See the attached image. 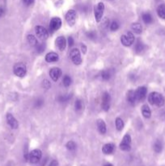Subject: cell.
Segmentation results:
<instances>
[{
    "instance_id": "cell-1",
    "label": "cell",
    "mask_w": 165,
    "mask_h": 166,
    "mask_svg": "<svg viewBox=\"0 0 165 166\" xmlns=\"http://www.w3.org/2000/svg\"><path fill=\"white\" fill-rule=\"evenodd\" d=\"M148 100L151 105L153 106H156L158 107H161L164 105V98L162 95L159 93V92H151V94L148 97Z\"/></svg>"
},
{
    "instance_id": "cell-2",
    "label": "cell",
    "mask_w": 165,
    "mask_h": 166,
    "mask_svg": "<svg viewBox=\"0 0 165 166\" xmlns=\"http://www.w3.org/2000/svg\"><path fill=\"white\" fill-rule=\"evenodd\" d=\"M42 156V152L40 149H34L32 152H29V160L32 164L38 163Z\"/></svg>"
},
{
    "instance_id": "cell-3",
    "label": "cell",
    "mask_w": 165,
    "mask_h": 166,
    "mask_svg": "<svg viewBox=\"0 0 165 166\" xmlns=\"http://www.w3.org/2000/svg\"><path fill=\"white\" fill-rule=\"evenodd\" d=\"M13 71H14V74L16 76L22 78L26 75V72H27L26 66L22 63H18L14 66Z\"/></svg>"
},
{
    "instance_id": "cell-4",
    "label": "cell",
    "mask_w": 165,
    "mask_h": 166,
    "mask_svg": "<svg viewBox=\"0 0 165 166\" xmlns=\"http://www.w3.org/2000/svg\"><path fill=\"white\" fill-rule=\"evenodd\" d=\"M104 12V4L103 3H99L94 8V15L96 22H100L102 20Z\"/></svg>"
},
{
    "instance_id": "cell-5",
    "label": "cell",
    "mask_w": 165,
    "mask_h": 166,
    "mask_svg": "<svg viewBox=\"0 0 165 166\" xmlns=\"http://www.w3.org/2000/svg\"><path fill=\"white\" fill-rule=\"evenodd\" d=\"M131 135H125L123 139H122V143H120V148L122 149V151L125 152H129L131 149Z\"/></svg>"
},
{
    "instance_id": "cell-6",
    "label": "cell",
    "mask_w": 165,
    "mask_h": 166,
    "mask_svg": "<svg viewBox=\"0 0 165 166\" xmlns=\"http://www.w3.org/2000/svg\"><path fill=\"white\" fill-rule=\"evenodd\" d=\"M121 41L124 46H131L134 41V36L131 32H128L127 34L121 37Z\"/></svg>"
},
{
    "instance_id": "cell-7",
    "label": "cell",
    "mask_w": 165,
    "mask_h": 166,
    "mask_svg": "<svg viewBox=\"0 0 165 166\" xmlns=\"http://www.w3.org/2000/svg\"><path fill=\"white\" fill-rule=\"evenodd\" d=\"M35 32H36V34L37 37H39L41 40H46L49 37V32L46 30V29L42 26H37L35 28Z\"/></svg>"
},
{
    "instance_id": "cell-8",
    "label": "cell",
    "mask_w": 165,
    "mask_h": 166,
    "mask_svg": "<svg viewBox=\"0 0 165 166\" xmlns=\"http://www.w3.org/2000/svg\"><path fill=\"white\" fill-rule=\"evenodd\" d=\"M70 58L76 65H79L82 63V58L80 52L78 49H73L70 51Z\"/></svg>"
},
{
    "instance_id": "cell-9",
    "label": "cell",
    "mask_w": 165,
    "mask_h": 166,
    "mask_svg": "<svg viewBox=\"0 0 165 166\" xmlns=\"http://www.w3.org/2000/svg\"><path fill=\"white\" fill-rule=\"evenodd\" d=\"M66 20L70 26H73L76 24V12L75 10H69L66 15Z\"/></svg>"
},
{
    "instance_id": "cell-10",
    "label": "cell",
    "mask_w": 165,
    "mask_h": 166,
    "mask_svg": "<svg viewBox=\"0 0 165 166\" xmlns=\"http://www.w3.org/2000/svg\"><path fill=\"white\" fill-rule=\"evenodd\" d=\"M61 26L62 20L60 18L54 17L50 20V23H49V29H50V31L52 32L60 29Z\"/></svg>"
},
{
    "instance_id": "cell-11",
    "label": "cell",
    "mask_w": 165,
    "mask_h": 166,
    "mask_svg": "<svg viewBox=\"0 0 165 166\" xmlns=\"http://www.w3.org/2000/svg\"><path fill=\"white\" fill-rule=\"evenodd\" d=\"M110 100L111 97L109 92H104L103 96H102V109H104V111H108L110 107Z\"/></svg>"
},
{
    "instance_id": "cell-12",
    "label": "cell",
    "mask_w": 165,
    "mask_h": 166,
    "mask_svg": "<svg viewBox=\"0 0 165 166\" xmlns=\"http://www.w3.org/2000/svg\"><path fill=\"white\" fill-rule=\"evenodd\" d=\"M7 124L10 126V127L12 128V129L18 128V126H19L18 121L15 118V117L12 114H7Z\"/></svg>"
},
{
    "instance_id": "cell-13",
    "label": "cell",
    "mask_w": 165,
    "mask_h": 166,
    "mask_svg": "<svg viewBox=\"0 0 165 166\" xmlns=\"http://www.w3.org/2000/svg\"><path fill=\"white\" fill-rule=\"evenodd\" d=\"M147 90L145 87H140L139 89H137L135 91V94H136V97L138 101L139 100H143L147 96Z\"/></svg>"
},
{
    "instance_id": "cell-14",
    "label": "cell",
    "mask_w": 165,
    "mask_h": 166,
    "mask_svg": "<svg viewBox=\"0 0 165 166\" xmlns=\"http://www.w3.org/2000/svg\"><path fill=\"white\" fill-rule=\"evenodd\" d=\"M49 75L54 81H58V79L62 75V70L58 67L52 68L49 72Z\"/></svg>"
},
{
    "instance_id": "cell-15",
    "label": "cell",
    "mask_w": 165,
    "mask_h": 166,
    "mask_svg": "<svg viewBox=\"0 0 165 166\" xmlns=\"http://www.w3.org/2000/svg\"><path fill=\"white\" fill-rule=\"evenodd\" d=\"M55 43H56V46L58 47L59 50H64L65 48H66V46H67V41L65 39V37H58L57 39H56V41H55Z\"/></svg>"
},
{
    "instance_id": "cell-16",
    "label": "cell",
    "mask_w": 165,
    "mask_h": 166,
    "mask_svg": "<svg viewBox=\"0 0 165 166\" xmlns=\"http://www.w3.org/2000/svg\"><path fill=\"white\" fill-rule=\"evenodd\" d=\"M59 59L58 55L55 52H50L45 55V61L48 63H55L58 62Z\"/></svg>"
},
{
    "instance_id": "cell-17",
    "label": "cell",
    "mask_w": 165,
    "mask_h": 166,
    "mask_svg": "<svg viewBox=\"0 0 165 166\" xmlns=\"http://www.w3.org/2000/svg\"><path fill=\"white\" fill-rule=\"evenodd\" d=\"M127 100L129 103L132 105V106H134L135 103H136L138 100H137L136 97V94H135V91H133V90H131L127 92Z\"/></svg>"
},
{
    "instance_id": "cell-18",
    "label": "cell",
    "mask_w": 165,
    "mask_h": 166,
    "mask_svg": "<svg viewBox=\"0 0 165 166\" xmlns=\"http://www.w3.org/2000/svg\"><path fill=\"white\" fill-rule=\"evenodd\" d=\"M114 149H115V145L113 143H107L105 144L103 148H102V152H104V154L109 155L112 154L114 152Z\"/></svg>"
},
{
    "instance_id": "cell-19",
    "label": "cell",
    "mask_w": 165,
    "mask_h": 166,
    "mask_svg": "<svg viewBox=\"0 0 165 166\" xmlns=\"http://www.w3.org/2000/svg\"><path fill=\"white\" fill-rule=\"evenodd\" d=\"M96 125H97V128H98L99 132H100V134L104 135V134L106 133V131H107L106 124H105V122H104L102 119H99V120L97 121V122H96Z\"/></svg>"
},
{
    "instance_id": "cell-20",
    "label": "cell",
    "mask_w": 165,
    "mask_h": 166,
    "mask_svg": "<svg viewBox=\"0 0 165 166\" xmlns=\"http://www.w3.org/2000/svg\"><path fill=\"white\" fill-rule=\"evenodd\" d=\"M142 115H143V117H146V118H149V117H151V109H150V108H149V106H148L147 105H144V106H142Z\"/></svg>"
},
{
    "instance_id": "cell-21",
    "label": "cell",
    "mask_w": 165,
    "mask_h": 166,
    "mask_svg": "<svg viewBox=\"0 0 165 166\" xmlns=\"http://www.w3.org/2000/svg\"><path fill=\"white\" fill-rule=\"evenodd\" d=\"M157 14L159 17L165 19V4H160L157 8Z\"/></svg>"
},
{
    "instance_id": "cell-22",
    "label": "cell",
    "mask_w": 165,
    "mask_h": 166,
    "mask_svg": "<svg viewBox=\"0 0 165 166\" xmlns=\"http://www.w3.org/2000/svg\"><path fill=\"white\" fill-rule=\"evenodd\" d=\"M142 20L145 24H150L152 23L153 21V18L151 16V15L150 13H144L142 15Z\"/></svg>"
},
{
    "instance_id": "cell-23",
    "label": "cell",
    "mask_w": 165,
    "mask_h": 166,
    "mask_svg": "<svg viewBox=\"0 0 165 166\" xmlns=\"http://www.w3.org/2000/svg\"><path fill=\"white\" fill-rule=\"evenodd\" d=\"M131 28H132V30H133L135 33H137V34H139V33L142 32V25L139 23H133V24H132V26H131Z\"/></svg>"
},
{
    "instance_id": "cell-24",
    "label": "cell",
    "mask_w": 165,
    "mask_h": 166,
    "mask_svg": "<svg viewBox=\"0 0 165 166\" xmlns=\"http://www.w3.org/2000/svg\"><path fill=\"white\" fill-rule=\"evenodd\" d=\"M115 122H116V128L117 131H120L124 128V122H123V120L121 117H117Z\"/></svg>"
},
{
    "instance_id": "cell-25",
    "label": "cell",
    "mask_w": 165,
    "mask_h": 166,
    "mask_svg": "<svg viewBox=\"0 0 165 166\" xmlns=\"http://www.w3.org/2000/svg\"><path fill=\"white\" fill-rule=\"evenodd\" d=\"M163 149V145H162V143L160 142V141L157 140L155 144H154V150H155V152H157V153H159V152H161Z\"/></svg>"
},
{
    "instance_id": "cell-26",
    "label": "cell",
    "mask_w": 165,
    "mask_h": 166,
    "mask_svg": "<svg viewBox=\"0 0 165 166\" xmlns=\"http://www.w3.org/2000/svg\"><path fill=\"white\" fill-rule=\"evenodd\" d=\"M70 98H71V95H62V96L58 97V100L59 102H61V103H65V102L68 101Z\"/></svg>"
},
{
    "instance_id": "cell-27",
    "label": "cell",
    "mask_w": 165,
    "mask_h": 166,
    "mask_svg": "<svg viewBox=\"0 0 165 166\" xmlns=\"http://www.w3.org/2000/svg\"><path fill=\"white\" fill-rule=\"evenodd\" d=\"M28 41L32 46H36L37 45V38L33 35H29L28 36Z\"/></svg>"
},
{
    "instance_id": "cell-28",
    "label": "cell",
    "mask_w": 165,
    "mask_h": 166,
    "mask_svg": "<svg viewBox=\"0 0 165 166\" xmlns=\"http://www.w3.org/2000/svg\"><path fill=\"white\" fill-rule=\"evenodd\" d=\"M101 78L104 80H109L111 78V72L109 70H104L103 72H101Z\"/></svg>"
},
{
    "instance_id": "cell-29",
    "label": "cell",
    "mask_w": 165,
    "mask_h": 166,
    "mask_svg": "<svg viewBox=\"0 0 165 166\" xmlns=\"http://www.w3.org/2000/svg\"><path fill=\"white\" fill-rule=\"evenodd\" d=\"M144 44L139 41L137 42L136 45H135V51H136L137 53H141V52L144 49Z\"/></svg>"
},
{
    "instance_id": "cell-30",
    "label": "cell",
    "mask_w": 165,
    "mask_h": 166,
    "mask_svg": "<svg viewBox=\"0 0 165 166\" xmlns=\"http://www.w3.org/2000/svg\"><path fill=\"white\" fill-rule=\"evenodd\" d=\"M67 148L70 151H75L76 149V144L74 141L70 140L67 143Z\"/></svg>"
},
{
    "instance_id": "cell-31",
    "label": "cell",
    "mask_w": 165,
    "mask_h": 166,
    "mask_svg": "<svg viewBox=\"0 0 165 166\" xmlns=\"http://www.w3.org/2000/svg\"><path fill=\"white\" fill-rule=\"evenodd\" d=\"M63 84L64 86L66 87H68L70 85V83H71V79L69 75H65L63 77Z\"/></svg>"
},
{
    "instance_id": "cell-32",
    "label": "cell",
    "mask_w": 165,
    "mask_h": 166,
    "mask_svg": "<svg viewBox=\"0 0 165 166\" xmlns=\"http://www.w3.org/2000/svg\"><path fill=\"white\" fill-rule=\"evenodd\" d=\"M36 49H37V51L38 53H42L45 50V45L44 43H37V45L36 46Z\"/></svg>"
},
{
    "instance_id": "cell-33",
    "label": "cell",
    "mask_w": 165,
    "mask_h": 166,
    "mask_svg": "<svg viewBox=\"0 0 165 166\" xmlns=\"http://www.w3.org/2000/svg\"><path fill=\"white\" fill-rule=\"evenodd\" d=\"M75 108L76 110H81L83 108V103L81 100H77L75 103Z\"/></svg>"
},
{
    "instance_id": "cell-34",
    "label": "cell",
    "mask_w": 165,
    "mask_h": 166,
    "mask_svg": "<svg viewBox=\"0 0 165 166\" xmlns=\"http://www.w3.org/2000/svg\"><path fill=\"white\" fill-rule=\"evenodd\" d=\"M119 29V24L117 21H113L111 25H110V29L112 31H117Z\"/></svg>"
},
{
    "instance_id": "cell-35",
    "label": "cell",
    "mask_w": 165,
    "mask_h": 166,
    "mask_svg": "<svg viewBox=\"0 0 165 166\" xmlns=\"http://www.w3.org/2000/svg\"><path fill=\"white\" fill-rule=\"evenodd\" d=\"M87 37H88V38H90V39H94V38L96 37V32H95L90 31L87 33Z\"/></svg>"
},
{
    "instance_id": "cell-36",
    "label": "cell",
    "mask_w": 165,
    "mask_h": 166,
    "mask_svg": "<svg viewBox=\"0 0 165 166\" xmlns=\"http://www.w3.org/2000/svg\"><path fill=\"white\" fill-rule=\"evenodd\" d=\"M43 87L45 88V89H49L50 87H51V84L49 83V81L48 80H44L43 81Z\"/></svg>"
},
{
    "instance_id": "cell-37",
    "label": "cell",
    "mask_w": 165,
    "mask_h": 166,
    "mask_svg": "<svg viewBox=\"0 0 165 166\" xmlns=\"http://www.w3.org/2000/svg\"><path fill=\"white\" fill-rule=\"evenodd\" d=\"M44 104V101L43 100H41V99H39V100H37L36 102H35V106L36 107H41V106H42V105Z\"/></svg>"
},
{
    "instance_id": "cell-38",
    "label": "cell",
    "mask_w": 165,
    "mask_h": 166,
    "mask_svg": "<svg viewBox=\"0 0 165 166\" xmlns=\"http://www.w3.org/2000/svg\"><path fill=\"white\" fill-rule=\"evenodd\" d=\"M23 3H24V5H26V6H30V5H32L33 2H34V0H23Z\"/></svg>"
},
{
    "instance_id": "cell-39",
    "label": "cell",
    "mask_w": 165,
    "mask_h": 166,
    "mask_svg": "<svg viewBox=\"0 0 165 166\" xmlns=\"http://www.w3.org/2000/svg\"><path fill=\"white\" fill-rule=\"evenodd\" d=\"M68 45H69L70 47H71L74 45V39L71 37L68 38Z\"/></svg>"
},
{
    "instance_id": "cell-40",
    "label": "cell",
    "mask_w": 165,
    "mask_h": 166,
    "mask_svg": "<svg viewBox=\"0 0 165 166\" xmlns=\"http://www.w3.org/2000/svg\"><path fill=\"white\" fill-rule=\"evenodd\" d=\"M4 14H5V9L3 6H0V17L3 16Z\"/></svg>"
},
{
    "instance_id": "cell-41",
    "label": "cell",
    "mask_w": 165,
    "mask_h": 166,
    "mask_svg": "<svg viewBox=\"0 0 165 166\" xmlns=\"http://www.w3.org/2000/svg\"><path fill=\"white\" fill-rule=\"evenodd\" d=\"M49 166H58V162L56 160H54L51 161V163L49 164Z\"/></svg>"
},
{
    "instance_id": "cell-42",
    "label": "cell",
    "mask_w": 165,
    "mask_h": 166,
    "mask_svg": "<svg viewBox=\"0 0 165 166\" xmlns=\"http://www.w3.org/2000/svg\"><path fill=\"white\" fill-rule=\"evenodd\" d=\"M81 49L84 54H86V52H87V47H86V46L83 45V46H81Z\"/></svg>"
},
{
    "instance_id": "cell-43",
    "label": "cell",
    "mask_w": 165,
    "mask_h": 166,
    "mask_svg": "<svg viewBox=\"0 0 165 166\" xmlns=\"http://www.w3.org/2000/svg\"><path fill=\"white\" fill-rule=\"evenodd\" d=\"M104 166H113V165H111V164H107V165H105Z\"/></svg>"
}]
</instances>
